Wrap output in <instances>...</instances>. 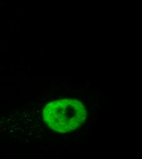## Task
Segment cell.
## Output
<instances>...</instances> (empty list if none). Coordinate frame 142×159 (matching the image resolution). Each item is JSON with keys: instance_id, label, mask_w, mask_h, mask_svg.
<instances>
[{"instance_id": "cell-1", "label": "cell", "mask_w": 142, "mask_h": 159, "mask_svg": "<svg viewBox=\"0 0 142 159\" xmlns=\"http://www.w3.org/2000/svg\"><path fill=\"white\" fill-rule=\"evenodd\" d=\"M43 118L45 124L54 131L69 133L84 123L86 111L80 101L64 99L48 103L44 109Z\"/></svg>"}]
</instances>
